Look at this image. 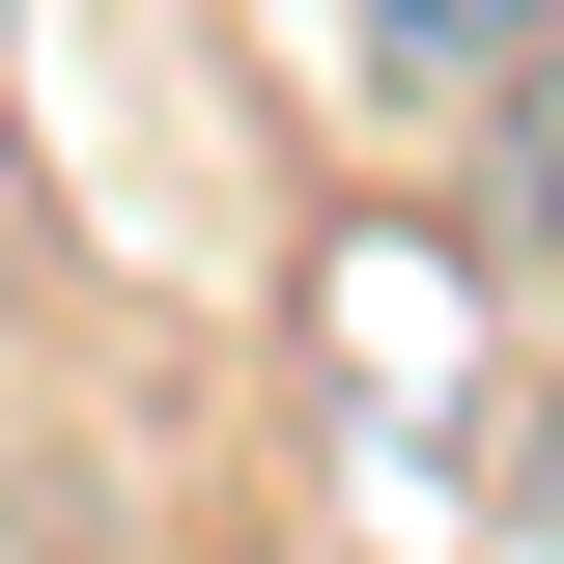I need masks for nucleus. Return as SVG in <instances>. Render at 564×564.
Here are the masks:
<instances>
[{"mask_svg": "<svg viewBox=\"0 0 564 564\" xmlns=\"http://www.w3.org/2000/svg\"><path fill=\"white\" fill-rule=\"evenodd\" d=\"M536 29H564V0H367V57H395V85H508Z\"/></svg>", "mask_w": 564, "mask_h": 564, "instance_id": "nucleus-1", "label": "nucleus"}, {"mask_svg": "<svg viewBox=\"0 0 564 564\" xmlns=\"http://www.w3.org/2000/svg\"><path fill=\"white\" fill-rule=\"evenodd\" d=\"M508 198L564 226V29H536V57H508Z\"/></svg>", "mask_w": 564, "mask_h": 564, "instance_id": "nucleus-2", "label": "nucleus"}, {"mask_svg": "<svg viewBox=\"0 0 564 564\" xmlns=\"http://www.w3.org/2000/svg\"><path fill=\"white\" fill-rule=\"evenodd\" d=\"M536 564H564V423H536Z\"/></svg>", "mask_w": 564, "mask_h": 564, "instance_id": "nucleus-3", "label": "nucleus"}]
</instances>
